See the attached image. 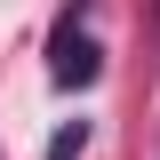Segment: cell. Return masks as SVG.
<instances>
[{
  "instance_id": "cell-2",
  "label": "cell",
  "mask_w": 160,
  "mask_h": 160,
  "mask_svg": "<svg viewBox=\"0 0 160 160\" xmlns=\"http://www.w3.org/2000/svg\"><path fill=\"white\" fill-rule=\"evenodd\" d=\"M80 152H88V120H64L48 136V160H80Z\"/></svg>"
},
{
  "instance_id": "cell-1",
  "label": "cell",
  "mask_w": 160,
  "mask_h": 160,
  "mask_svg": "<svg viewBox=\"0 0 160 160\" xmlns=\"http://www.w3.org/2000/svg\"><path fill=\"white\" fill-rule=\"evenodd\" d=\"M96 72H104L96 32H88L80 16H56V32H48V80H56V88H88Z\"/></svg>"
}]
</instances>
